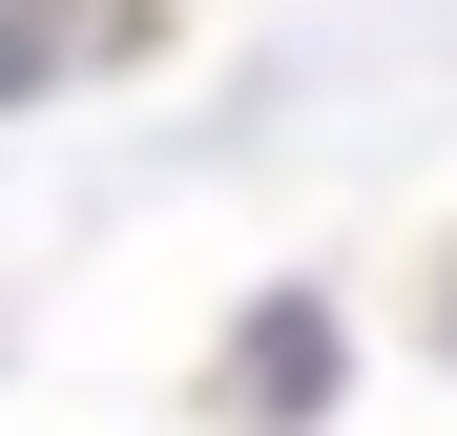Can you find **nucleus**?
<instances>
[{"label": "nucleus", "instance_id": "obj_1", "mask_svg": "<svg viewBox=\"0 0 457 436\" xmlns=\"http://www.w3.org/2000/svg\"><path fill=\"white\" fill-rule=\"evenodd\" d=\"M228 415H250V436L333 415V312H312V291H270V312H250V353H228Z\"/></svg>", "mask_w": 457, "mask_h": 436}, {"label": "nucleus", "instance_id": "obj_2", "mask_svg": "<svg viewBox=\"0 0 457 436\" xmlns=\"http://www.w3.org/2000/svg\"><path fill=\"white\" fill-rule=\"evenodd\" d=\"M145 21L125 0H0V104H42V84H84V62H125Z\"/></svg>", "mask_w": 457, "mask_h": 436}, {"label": "nucleus", "instance_id": "obj_3", "mask_svg": "<svg viewBox=\"0 0 457 436\" xmlns=\"http://www.w3.org/2000/svg\"><path fill=\"white\" fill-rule=\"evenodd\" d=\"M436 312H457V270H436Z\"/></svg>", "mask_w": 457, "mask_h": 436}]
</instances>
